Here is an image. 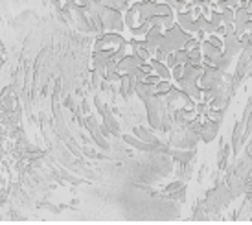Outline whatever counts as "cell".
Wrapping results in <instances>:
<instances>
[{
  "label": "cell",
  "instance_id": "4",
  "mask_svg": "<svg viewBox=\"0 0 252 225\" xmlns=\"http://www.w3.org/2000/svg\"><path fill=\"white\" fill-rule=\"evenodd\" d=\"M201 54H203L204 65L216 67L219 71H226V67L232 61L224 52V37L212 34V32L204 34L201 39Z\"/></svg>",
  "mask_w": 252,
  "mask_h": 225
},
{
  "label": "cell",
  "instance_id": "5",
  "mask_svg": "<svg viewBox=\"0 0 252 225\" xmlns=\"http://www.w3.org/2000/svg\"><path fill=\"white\" fill-rule=\"evenodd\" d=\"M189 37L191 36H189L188 32H184V30L175 22L171 28L164 32V36H162L160 42H158V46H157V50H155V54L151 59L166 61V56H168V54L175 52V50L184 48V44H186V41H188Z\"/></svg>",
  "mask_w": 252,
  "mask_h": 225
},
{
  "label": "cell",
  "instance_id": "11",
  "mask_svg": "<svg viewBox=\"0 0 252 225\" xmlns=\"http://www.w3.org/2000/svg\"><path fill=\"white\" fill-rule=\"evenodd\" d=\"M243 2H245V0H214L210 9H217V11H223V9H238Z\"/></svg>",
  "mask_w": 252,
  "mask_h": 225
},
{
  "label": "cell",
  "instance_id": "8",
  "mask_svg": "<svg viewBox=\"0 0 252 225\" xmlns=\"http://www.w3.org/2000/svg\"><path fill=\"white\" fill-rule=\"evenodd\" d=\"M144 63H146V61L140 59V57L131 50V52L122 57L118 61V65L114 67V76H116V79H120V77H133L136 72L140 71V67Z\"/></svg>",
  "mask_w": 252,
  "mask_h": 225
},
{
  "label": "cell",
  "instance_id": "1",
  "mask_svg": "<svg viewBox=\"0 0 252 225\" xmlns=\"http://www.w3.org/2000/svg\"><path fill=\"white\" fill-rule=\"evenodd\" d=\"M122 22L131 39H144L151 28H171L175 11L162 0H133L122 13Z\"/></svg>",
  "mask_w": 252,
  "mask_h": 225
},
{
  "label": "cell",
  "instance_id": "10",
  "mask_svg": "<svg viewBox=\"0 0 252 225\" xmlns=\"http://www.w3.org/2000/svg\"><path fill=\"white\" fill-rule=\"evenodd\" d=\"M149 65H151V72L155 76H158L160 79H169L171 81V71L168 69V65L164 61H158V59H149Z\"/></svg>",
  "mask_w": 252,
  "mask_h": 225
},
{
  "label": "cell",
  "instance_id": "14",
  "mask_svg": "<svg viewBox=\"0 0 252 225\" xmlns=\"http://www.w3.org/2000/svg\"><path fill=\"white\" fill-rule=\"evenodd\" d=\"M2 59H4V57H2V52H0V65H2Z\"/></svg>",
  "mask_w": 252,
  "mask_h": 225
},
{
  "label": "cell",
  "instance_id": "6",
  "mask_svg": "<svg viewBox=\"0 0 252 225\" xmlns=\"http://www.w3.org/2000/svg\"><path fill=\"white\" fill-rule=\"evenodd\" d=\"M234 32L241 37L245 46H252V0H245L234 15Z\"/></svg>",
  "mask_w": 252,
  "mask_h": 225
},
{
  "label": "cell",
  "instance_id": "13",
  "mask_svg": "<svg viewBox=\"0 0 252 225\" xmlns=\"http://www.w3.org/2000/svg\"><path fill=\"white\" fill-rule=\"evenodd\" d=\"M212 2H214V0H191V4H195V6H201V7H210Z\"/></svg>",
  "mask_w": 252,
  "mask_h": 225
},
{
  "label": "cell",
  "instance_id": "3",
  "mask_svg": "<svg viewBox=\"0 0 252 225\" xmlns=\"http://www.w3.org/2000/svg\"><path fill=\"white\" fill-rule=\"evenodd\" d=\"M175 22L189 36H199L203 39L204 34L210 32V7L189 4L186 9L177 11Z\"/></svg>",
  "mask_w": 252,
  "mask_h": 225
},
{
  "label": "cell",
  "instance_id": "2",
  "mask_svg": "<svg viewBox=\"0 0 252 225\" xmlns=\"http://www.w3.org/2000/svg\"><path fill=\"white\" fill-rule=\"evenodd\" d=\"M133 50L131 41H127L122 34L116 32H105L94 41L92 46V65L105 77H114V67L118 65L122 57Z\"/></svg>",
  "mask_w": 252,
  "mask_h": 225
},
{
  "label": "cell",
  "instance_id": "7",
  "mask_svg": "<svg viewBox=\"0 0 252 225\" xmlns=\"http://www.w3.org/2000/svg\"><path fill=\"white\" fill-rule=\"evenodd\" d=\"M234 15H236V9H223V11L210 9L212 34H217V36L224 37L228 32H232V30H234Z\"/></svg>",
  "mask_w": 252,
  "mask_h": 225
},
{
  "label": "cell",
  "instance_id": "9",
  "mask_svg": "<svg viewBox=\"0 0 252 225\" xmlns=\"http://www.w3.org/2000/svg\"><path fill=\"white\" fill-rule=\"evenodd\" d=\"M164 63L168 65L169 71H173V69H177V67H182V65L189 63V54L184 48L175 50V52H171V54L166 56V61H164Z\"/></svg>",
  "mask_w": 252,
  "mask_h": 225
},
{
  "label": "cell",
  "instance_id": "12",
  "mask_svg": "<svg viewBox=\"0 0 252 225\" xmlns=\"http://www.w3.org/2000/svg\"><path fill=\"white\" fill-rule=\"evenodd\" d=\"M162 2H166L173 11H182V9H186V7L191 4V0H162Z\"/></svg>",
  "mask_w": 252,
  "mask_h": 225
}]
</instances>
